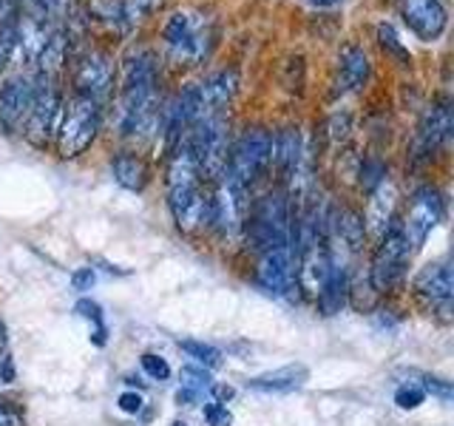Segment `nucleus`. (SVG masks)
<instances>
[{
    "label": "nucleus",
    "mask_w": 454,
    "mask_h": 426,
    "mask_svg": "<svg viewBox=\"0 0 454 426\" xmlns=\"http://www.w3.org/2000/svg\"><path fill=\"white\" fill-rule=\"evenodd\" d=\"M259 284L276 296L295 290V253L293 248H273L259 253Z\"/></svg>",
    "instance_id": "nucleus-16"
},
{
    "label": "nucleus",
    "mask_w": 454,
    "mask_h": 426,
    "mask_svg": "<svg viewBox=\"0 0 454 426\" xmlns=\"http://www.w3.org/2000/svg\"><path fill=\"white\" fill-rule=\"evenodd\" d=\"M383 179H387V168H383L378 160H366V162H364V170H361L364 188H366L369 193H372Z\"/></svg>",
    "instance_id": "nucleus-31"
},
{
    "label": "nucleus",
    "mask_w": 454,
    "mask_h": 426,
    "mask_svg": "<svg viewBox=\"0 0 454 426\" xmlns=\"http://www.w3.org/2000/svg\"><path fill=\"white\" fill-rule=\"evenodd\" d=\"M216 20L199 9H179L162 23V43L176 66H199L216 46Z\"/></svg>",
    "instance_id": "nucleus-4"
},
{
    "label": "nucleus",
    "mask_w": 454,
    "mask_h": 426,
    "mask_svg": "<svg viewBox=\"0 0 454 426\" xmlns=\"http://www.w3.org/2000/svg\"><path fill=\"white\" fill-rule=\"evenodd\" d=\"M420 390L437 395L440 401H451V383H449V381H440V378H432V375H423V378H420Z\"/></svg>",
    "instance_id": "nucleus-33"
},
{
    "label": "nucleus",
    "mask_w": 454,
    "mask_h": 426,
    "mask_svg": "<svg viewBox=\"0 0 454 426\" xmlns=\"http://www.w3.org/2000/svg\"><path fill=\"white\" fill-rule=\"evenodd\" d=\"M179 347H182L184 352H188L196 364H202V367H207V369H213V367H219V364H222V352H219L216 347L205 344V341L184 338V341H179Z\"/></svg>",
    "instance_id": "nucleus-25"
},
{
    "label": "nucleus",
    "mask_w": 454,
    "mask_h": 426,
    "mask_svg": "<svg viewBox=\"0 0 454 426\" xmlns=\"http://www.w3.org/2000/svg\"><path fill=\"white\" fill-rule=\"evenodd\" d=\"M35 103V77H9L0 85V122H4L9 131H20L26 125L28 111Z\"/></svg>",
    "instance_id": "nucleus-15"
},
{
    "label": "nucleus",
    "mask_w": 454,
    "mask_h": 426,
    "mask_svg": "<svg viewBox=\"0 0 454 426\" xmlns=\"http://www.w3.org/2000/svg\"><path fill=\"white\" fill-rule=\"evenodd\" d=\"M114 80H117V68H114V57L106 51H85L74 66V94L89 97L94 103L103 106V99L111 94Z\"/></svg>",
    "instance_id": "nucleus-12"
},
{
    "label": "nucleus",
    "mask_w": 454,
    "mask_h": 426,
    "mask_svg": "<svg viewBox=\"0 0 454 426\" xmlns=\"http://www.w3.org/2000/svg\"><path fill=\"white\" fill-rule=\"evenodd\" d=\"M270 146H273V134L264 131V128H247L236 139V146H231V156H227V168L222 177L231 179L236 188L247 191L270 168Z\"/></svg>",
    "instance_id": "nucleus-7"
},
{
    "label": "nucleus",
    "mask_w": 454,
    "mask_h": 426,
    "mask_svg": "<svg viewBox=\"0 0 454 426\" xmlns=\"http://www.w3.org/2000/svg\"><path fill=\"white\" fill-rule=\"evenodd\" d=\"M168 208L182 233L210 227V196L202 188V174L188 139L168 154Z\"/></svg>",
    "instance_id": "nucleus-2"
},
{
    "label": "nucleus",
    "mask_w": 454,
    "mask_h": 426,
    "mask_svg": "<svg viewBox=\"0 0 454 426\" xmlns=\"http://www.w3.org/2000/svg\"><path fill=\"white\" fill-rule=\"evenodd\" d=\"M71 281H74V288H77V290H91V288H94V281H97V276H94V270H91V267H80V270H74V276H71Z\"/></svg>",
    "instance_id": "nucleus-35"
},
{
    "label": "nucleus",
    "mask_w": 454,
    "mask_h": 426,
    "mask_svg": "<svg viewBox=\"0 0 454 426\" xmlns=\"http://www.w3.org/2000/svg\"><path fill=\"white\" fill-rule=\"evenodd\" d=\"M120 409L128 412V415H137L142 409V395L139 392H122L120 395Z\"/></svg>",
    "instance_id": "nucleus-36"
},
{
    "label": "nucleus",
    "mask_w": 454,
    "mask_h": 426,
    "mask_svg": "<svg viewBox=\"0 0 454 426\" xmlns=\"http://www.w3.org/2000/svg\"><path fill=\"white\" fill-rule=\"evenodd\" d=\"M210 390H213V395L219 398L216 404H224V401H231V398H233V387H224V383H213Z\"/></svg>",
    "instance_id": "nucleus-38"
},
{
    "label": "nucleus",
    "mask_w": 454,
    "mask_h": 426,
    "mask_svg": "<svg viewBox=\"0 0 454 426\" xmlns=\"http://www.w3.org/2000/svg\"><path fill=\"white\" fill-rule=\"evenodd\" d=\"M139 364H142V369L153 378V381H168L170 378V367H168V361L165 359H160V355H153V352H145L139 359Z\"/></svg>",
    "instance_id": "nucleus-30"
},
{
    "label": "nucleus",
    "mask_w": 454,
    "mask_h": 426,
    "mask_svg": "<svg viewBox=\"0 0 454 426\" xmlns=\"http://www.w3.org/2000/svg\"><path fill=\"white\" fill-rule=\"evenodd\" d=\"M60 117H63V94L57 89L54 77L37 75L35 77V103L26 117V125H23L26 139L37 148H46L51 137H57Z\"/></svg>",
    "instance_id": "nucleus-9"
},
{
    "label": "nucleus",
    "mask_w": 454,
    "mask_h": 426,
    "mask_svg": "<svg viewBox=\"0 0 454 426\" xmlns=\"http://www.w3.org/2000/svg\"><path fill=\"white\" fill-rule=\"evenodd\" d=\"M77 312L94 324V344L103 347L106 344V324H103V310H99V304L91 302V298H82V302H77Z\"/></svg>",
    "instance_id": "nucleus-27"
},
{
    "label": "nucleus",
    "mask_w": 454,
    "mask_h": 426,
    "mask_svg": "<svg viewBox=\"0 0 454 426\" xmlns=\"http://www.w3.org/2000/svg\"><path fill=\"white\" fill-rule=\"evenodd\" d=\"M6 347V330H4V324H0V352H4Z\"/></svg>",
    "instance_id": "nucleus-41"
},
{
    "label": "nucleus",
    "mask_w": 454,
    "mask_h": 426,
    "mask_svg": "<svg viewBox=\"0 0 454 426\" xmlns=\"http://www.w3.org/2000/svg\"><path fill=\"white\" fill-rule=\"evenodd\" d=\"M247 208V191L236 188L227 177H219L216 191L210 193V227H216L224 239H236L245 231Z\"/></svg>",
    "instance_id": "nucleus-11"
},
{
    "label": "nucleus",
    "mask_w": 454,
    "mask_h": 426,
    "mask_svg": "<svg viewBox=\"0 0 454 426\" xmlns=\"http://www.w3.org/2000/svg\"><path fill=\"white\" fill-rule=\"evenodd\" d=\"M66 57H68V32H66V28H51L46 46L40 49L37 60H35L37 68H40V75L54 77L57 71L66 66Z\"/></svg>",
    "instance_id": "nucleus-23"
},
{
    "label": "nucleus",
    "mask_w": 454,
    "mask_h": 426,
    "mask_svg": "<svg viewBox=\"0 0 454 426\" xmlns=\"http://www.w3.org/2000/svg\"><path fill=\"white\" fill-rule=\"evenodd\" d=\"M451 106L446 99H440L432 108H426L423 120L418 125V137H415V146H411V156L418 162H429L437 151H443L451 139Z\"/></svg>",
    "instance_id": "nucleus-13"
},
{
    "label": "nucleus",
    "mask_w": 454,
    "mask_h": 426,
    "mask_svg": "<svg viewBox=\"0 0 454 426\" xmlns=\"http://www.w3.org/2000/svg\"><path fill=\"white\" fill-rule=\"evenodd\" d=\"M213 387L210 373H205V367H184L182 369V387L176 392L179 404H193L199 401V395Z\"/></svg>",
    "instance_id": "nucleus-24"
},
{
    "label": "nucleus",
    "mask_w": 454,
    "mask_h": 426,
    "mask_svg": "<svg viewBox=\"0 0 454 426\" xmlns=\"http://www.w3.org/2000/svg\"><path fill=\"white\" fill-rule=\"evenodd\" d=\"M202 415L207 421V426H233V415H231V409H227L224 404H207L202 409Z\"/></svg>",
    "instance_id": "nucleus-32"
},
{
    "label": "nucleus",
    "mask_w": 454,
    "mask_h": 426,
    "mask_svg": "<svg viewBox=\"0 0 454 426\" xmlns=\"http://www.w3.org/2000/svg\"><path fill=\"white\" fill-rule=\"evenodd\" d=\"M307 378H309V369L304 364H287V367L270 369L264 375L250 378L247 387L259 392H295L304 387Z\"/></svg>",
    "instance_id": "nucleus-21"
},
{
    "label": "nucleus",
    "mask_w": 454,
    "mask_h": 426,
    "mask_svg": "<svg viewBox=\"0 0 454 426\" xmlns=\"http://www.w3.org/2000/svg\"><path fill=\"white\" fill-rule=\"evenodd\" d=\"M99 125H103V106L89 97L74 94L63 103L60 128H57V151L63 160H74L91 146Z\"/></svg>",
    "instance_id": "nucleus-6"
},
{
    "label": "nucleus",
    "mask_w": 454,
    "mask_h": 426,
    "mask_svg": "<svg viewBox=\"0 0 454 426\" xmlns=\"http://www.w3.org/2000/svg\"><path fill=\"white\" fill-rule=\"evenodd\" d=\"M369 57L361 46H347L338 57V75H335V94H352L364 89L369 80Z\"/></svg>",
    "instance_id": "nucleus-20"
},
{
    "label": "nucleus",
    "mask_w": 454,
    "mask_h": 426,
    "mask_svg": "<svg viewBox=\"0 0 454 426\" xmlns=\"http://www.w3.org/2000/svg\"><path fill=\"white\" fill-rule=\"evenodd\" d=\"M415 293L426 302L432 312L449 319L451 312V296H454V281H451V267L449 264H429L423 267L415 279Z\"/></svg>",
    "instance_id": "nucleus-18"
},
{
    "label": "nucleus",
    "mask_w": 454,
    "mask_h": 426,
    "mask_svg": "<svg viewBox=\"0 0 454 426\" xmlns=\"http://www.w3.org/2000/svg\"><path fill=\"white\" fill-rule=\"evenodd\" d=\"M184 139H188L196 156L202 179L216 182L224 174L227 156H231V122H227V117L224 114H213V117L196 120V125Z\"/></svg>",
    "instance_id": "nucleus-5"
},
{
    "label": "nucleus",
    "mask_w": 454,
    "mask_h": 426,
    "mask_svg": "<svg viewBox=\"0 0 454 426\" xmlns=\"http://www.w3.org/2000/svg\"><path fill=\"white\" fill-rule=\"evenodd\" d=\"M174 426H188V423H184V421H176V423H174Z\"/></svg>",
    "instance_id": "nucleus-42"
},
{
    "label": "nucleus",
    "mask_w": 454,
    "mask_h": 426,
    "mask_svg": "<svg viewBox=\"0 0 454 426\" xmlns=\"http://www.w3.org/2000/svg\"><path fill=\"white\" fill-rule=\"evenodd\" d=\"M14 381V369H12V361L6 359L4 352H0V387H4V383H12Z\"/></svg>",
    "instance_id": "nucleus-37"
},
{
    "label": "nucleus",
    "mask_w": 454,
    "mask_h": 426,
    "mask_svg": "<svg viewBox=\"0 0 454 426\" xmlns=\"http://www.w3.org/2000/svg\"><path fill=\"white\" fill-rule=\"evenodd\" d=\"M111 170H114V179L128 191H142L148 185V165L139 154H131V151L117 154L111 160Z\"/></svg>",
    "instance_id": "nucleus-22"
},
{
    "label": "nucleus",
    "mask_w": 454,
    "mask_h": 426,
    "mask_svg": "<svg viewBox=\"0 0 454 426\" xmlns=\"http://www.w3.org/2000/svg\"><path fill=\"white\" fill-rule=\"evenodd\" d=\"M378 37H380V46L387 49L389 54H395L403 66L411 63V57H409L406 46H403L401 40H397V35H395V28H392V26H380V28H378Z\"/></svg>",
    "instance_id": "nucleus-28"
},
{
    "label": "nucleus",
    "mask_w": 454,
    "mask_h": 426,
    "mask_svg": "<svg viewBox=\"0 0 454 426\" xmlns=\"http://www.w3.org/2000/svg\"><path fill=\"white\" fill-rule=\"evenodd\" d=\"M446 213V199L434 185H423L415 193H411V202L406 210V219L401 222V231L409 241V250L415 253L423 248L426 236H429L434 227L440 225Z\"/></svg>",
    "instance_id": "nucleus-10"
},
{
    "label": "nucleus",
    "mask_w": 454,
    "mask_h": 426,
    "mask_svg": "<svg viewBox=\"0 0 454 426\" xmlns=\"http://www.w3.org/2000/svg\"><path fill=\"white\" fill-rule=\"evenodd\" d=\"M162 4H165V0H120L117 18H122L125 23H137L142 18H148V14H153Z\"/></svg>",
    "instance_id": "nucleus-26"
},
{
    "label": "nucleus",
    "mask_w": 454,
    "mask_h": 426,
    "mask_svg": "<svg viewBox=\"0 0 454 426\" xmlns=\"http://www.w3.org/2000/svg\"><path fill=\"white\" fill-rule=\"evenodd\" d=\"M295 231H298V213L293 210V199L284 191L264 193L253 208H247L245 233L247 245L255 253L273 250V248H293L295 253Z\"/></svg>",
    "instance_id": "nucleus-3"
},
{
    "label": "nucleus",
    "mask_w": 454,
    "mask_h": 426,
    "mask_svg": "<svg viewBox=\"0 0 454 426\" xmlns=\"http://www.w3.org/2000/svg\"><path fill=\"white\" fill-rule=\"evenodd\" d=\"M0 426H26L23 415L6 401V398H0Z\"/></svg>",
    "instance_id": "nucleus-34"
},
{
    "label": "nucleus",
    "mask_w": 454,
    "mask_h": 426,
    "mask_svg": "<svg viewBox=\"0 0 454 426\" xmlns=\"http://www.w3.org/2000/svg\"><path fill=\"white\" fill-rule=\"evenodd\" d=\"M426 401V392L420 390V383H403L395 392V404L401 409H418Z\"/></svg>",
    "instance_id": "nucleus-29"
},
{
    "label": "nucleus",
    "mask_w": 454,
    "mask_h": 426,
    "mask_svg": "<svg viewBox=\"0 0 454 426\" xmlns=\"http://www.w3.org/2000/svg\"><path fill=\"white\" fill-rule=\"evenodd\" d=\"M395 205H397V188L383 179L378 188L369 193V205H366V219H364V231L369 236L380 239L383 233L389 231V227L395 225Z\"/></svg>",
    "instance_id": "nucleus-19"
},
{
    "label": "nucleus",
    "mask_w": 454,
    "mask_h": 426,
    "mask_svg": "<svg viewBox=\"0 0 454 426\" xmlns=\"http://www.w3.org/2000/svg\"><path fill=\"white\" fill-rule=\"evenodd\" d=\"M160 63L156 54L148 49H134L122 63V83L120 97L114 106V125L122 137H142L148 139L160 131Z\"/></svg>",
    "instance_id": "nucleus-1"
},
{
    "label": "nucleus",
    "mask_w": 454,
    "mask_h": 426,
    "mask_svg": "<svg viewBox=\"0 0 454 426\" xmlns=\"http://www.w3.org/2000/svg\"><path fill=\"white\" fill-rule=\"evenodd\" d=\"M307 4L318 6V9H330V6H338V4H344V0H307Z\"/></svg>",
    "instance_id": "nucleus-40"
},
{
    "label": "nucleus",
    "mask_w": 454,
    "mask_h": 426,
    "mask_svg": "<svg viewBox=\"0 0 454 426\" xmlns=\"http://www.w3.org/2000/svg\"><path fill=\"white\" fill-rule=\"evenodd\" d=\"M239 68L236 66H224L210 71V75L196 83V106H199V120L202 117H213V114H224V108L231 106V99L239 91Z\"/></svg>",
    "instance_id": "nucleus-14"
},
{
    "label": "nucleus",
    "mask_w": 454,
    "mask_h": 426,
    "mask_svg": "<svg viewBox=\"0 0 454 426\" xmlns=\"http://www.w3.org/2000/svg\"><path fill=\"white\" fill-rule=\"evenodd\" d=\"M401 14L406 26L415 32L423 43H432L446 32L449 12L443 0H401Z\"/></svg>",
    "instance_id": "nucleus-17"
},
{
    "label": "nucleus",
    "mask_w": 454,
    "mask_h": 426,
    "mask_svg": "<svg viewBox=\"0 0 454 426\" xmlns=\"http://www.w3.org/2000/svg\"><path fill=\"white\" fill-rule=\"evenodd\" d=\"M411 259L409 241L401 225H392L387 233L378 239V248L369 264V288L375 293H392L406 276V264Z\"/></svg>",
    "instance_id": "nucleus-8"
},
{
    "label": "nucleus",
    "mask_w": 454,
    "mask_h": 426,
    "mask_svg": "<svg viewBox=\"0 0 454 426\" xmlns=\"http://www.w3.org/2000/svg\"><path fill=\"white\" fill-rule=\"evenodd\" d=\"M18 6L26 9V14H35V18H40V6L43 0H18Z\"/></svg>",
    "instance_id": "nucleus-39"
}]
</instances>
